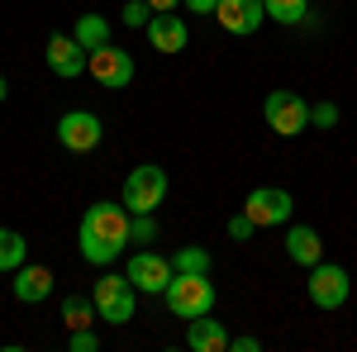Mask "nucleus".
<instances>
[{
  "instance_id": "1",
  "label": "nucleus",
  "mask_w": 357,
  "mask_h": 352,
  "mask_svg": "<svg viewBox=\"0 0 357 352\" xmlns=\"http://www.w3.org/2000/svg\"><path fill=\"white\" fill-rule=\"evenodd\" d=\"M82 257L96 262V267H110L114 257L129 247V210L124 205H110V200H96L91 210L82 215Z\"/></svg>"
},
{
  "instance_id": "2",
  "label": "nucleus",
  "mask_w": 357,
  "mask_h": 352,
  "mask_svg": "<svg viewBox=\"0 0 357 352\" xmlns=\"http://www.w3.org/2000/svg\"><path fill=\"white\" fill-rule=\"evenodd\" d=\"M167 309L176 319H200L215 309V286H210V271H176L167 281Z\"/></svg>"
},
{
  "instance_id": "3",
  "label": "nucleus",
  "mask_w": 357,
  "mask_h": 352,
  "mask_svg": "<svg viewBox=\"0 0 357 352\" xmlns=\"http://www.w3.org/2000/svg\"><path fill=\"white\" fill-rule=\"evenodd\" d=\"M91 300H96V309H100L105 324H129L134 309H138V286L129 281V271H124V276H119V271H105V276L96 281Z\"/></svg>"
},
{
  "instance_id": "4",
  "label": "nucleus",
  "mask_w": 357,
  "mask_h": 352,
  "mask_svg": "<svg viewBox=\"0 0 357 352\" xmlns=\"http://www.w3.org/2000/svg\"><path fill=\"white\" fill-rule=\"evenodd\" d=\"M162 200H167V171L158 162L134 167L129 181H124V205H129V215H153Z\"/></svg>"
},
{
  "instance_id": "5",
  "label": "nucleus",
  "mask_w": 357,
  "mask_h": 352,
  "mask_svg": "<svg viewBox=\"0 0 357 352\" xmlns=\"http://www.w3.org/2000/svg\"><path fill=\"white\" fill-rule=\"evenodd\" d=\"M262 119L281 138H296V134L310 129V105H305V95H296V91H272L262 100Z\"/></svg>"
},
{
  "instance_id": "6",
  "label": "nucleus",
  "mask_w": 357,
  "mask_h": 352,
  "mask_svg": "<svg viewBox=\"0 0 357 352\" xmlns=\"http://www.w3.org/2000/svg\"><path fill=\"white\" fill-rule=\"evenodd\" d=\"M291 210H296V200H291V190H281V186H257V190H248V200H243V215L257 229H281L291 219Z\"/></svg>"
},
{
  "instance_id": "7",
  "label": "nucleus",
  "mask_w": 357,
  "mask_h": 352,
  "mask_svg": "<svg viewBox=\"0 0 357 352\" xmlns=\"http://www.w3.org/2000/svg\"><path fill=\"white\" fill-rule=\"evenodd\" d=\"M305 291H310V300H314L319 309H338V305H348L353 281H348V271L333 267V262H314V267H310V281H305Z\"/></svg>"
},
{
  "instance_id": "8",
  "label": "nucleus",
  "mask_w": 357,
  "mask_h": 352,
  "mask_svg": "<svg viewBox=\"0 0 357 352\" xmlns=\"http://www.w3.org/2000/svg\"><path fill=\"white\" fill-rule=\"evenodd\" d=\"M100 138H105V124H100L91 109H72V114L57 119V143H62L67 153H96Z\"/></svg>"
},
{
  "instance_id": "9",
  "label": "nucleus",
  "mask_w": 357,
  "mask_h": 352,
  "mask_svg": "<svg viewBox=\"0 0 357 352\" xmlns=\"http://www.w3.org/2000/svg\"><path fill=\"white\" fill-rule=\"evenodd\" d=\"M91 77L105 86V91H124V86L134 82V57H129V48H114V43L96 48L91 53Z\"/></svg>"
},
{
  "instance_id": "10",
  "label": "nucleus",
  "mask_w": 357,
  "mask_h": 352,
  "mask_svg": "<svg viewBox=\"0 0 357 352\" xmlns=\"http://www.w3.org/2000/svg\"><path fill=\"white\" fill-rule=\"evenodd\" d=\"M176 276V267L167 262V257H158V252H134L129 257V281L138 286V296H167V281Z\"/></svg>"
},
{
  "instance_id": "11",
  "label": "nucleus",
  "mask_w": 357,
  "mask_h": 352,
  "mask_svg": "<svg viewBox=\"0 0 357 352\" xmlns=\"http://www.w3.org/2000/svg\"><path fill=\"white\" fill-rule=\"evenodd\" d=\"M48 67H53V77H62V82H77L86 67H91V53L77 43V33H53L48 38Z\"/></svg>"
},
{
  "instance_id": "12",
  "label": "nucleus",
  "mask_w": 357,
  "mask_h": 352,
  "mask_svg": "<svg viewBox=\"0 0 357 352\" xmlns=\"http://www.w3.org/2000/svg\"><path fill=\"white\" fill-rule=\"evenodd\" d=\"M148 43H153V53H186V43H191V29H186V20L176 15V10H162V15H153L148 20Z\"/></svg>"
},
{
  "instance_id": "13",
  "label": "nucleus",
  "mask_w": 357,
  "mask_h": 352,
  "mask_svg": "<svg viewBox=\"0 0 357 352\" xmlns=\"http://www.w3.org/2000/svg\"><path fill=\"white\" fill-rule=\"evenodd\" d=\"M215 20H220L229 33L248 38V33H257V29L267 24V5H262V0H220V5H215Z\"/></svg>"
},
{
  "instance_id": "14",
  "label": "nucleus",
  "mask_w": 357,
  "mask_h": 352,
  "mask_svg": "<svg viewBox=\"0 0 357 352\" xmlns=\"http://www.w3.org/2000/svg\"><path fill=\"white\" fill-rule=\"evenodd\" d=\"M53 296V271L48 267H20L15 271V300L20 305H38V300H48Z\"/></svg>"
},
{
  "instance_id": "15",
  "label": "nucleus",
  "mask_w": 357,
  "mask_h": 352,
  "mask_svg": "<svg viewBox=\"0 0 357 352\" xmlns=\"http://www.w3.org/2000/svg\"><path fill=\"white\" fill-rule=\"evenodd\" d=\"M286 252H291V262H301V267H314V262H324V238L314 234V229H286Z\"/></svg>"
},
{
  "instance_id": "16",
  "label": "nucleus",
  "mask_w": 357,
  "mask_h": 352,
  "mask_svg": "<svg viewBox=\"0 0 357 352\" xmlns=\"http://www.w3.org/2000/svg\"><path fill=\"white\" fill-rule=\"evenodd\" d=\"M186 348H191V352H224V348H229V333H224V324H220V319L200 314V319H191Z\"/></svg>"
},
{
  "instance_id": "17",
  "label": "nucleus",
  "mask_w": 357,
  "mask_h": 352,
  "mask_svg": "<svg viewBox=\"0 0 357 352\" xmlns=\"http://www.w3.org/2000/svg\"><path fill=\"white\" fill-rule=\"evenodd\" d=\"M72 33H77V43H82L86 53H96V48H105V43H110V24H105L100 15H82Z\"/></svg>"
},
{
  "instance_id": "18",
  "label": "nucleus",
  "mask_w": 357,
  "mask_h": 352,
  "mask_svg": "<svg viewBox=\"0 0 357 352\" xmlns=\"http://www.w3.org/2000/svg\"><path fill=\"white\" fill-rule=\"evenodd\" d=\"M91 319H100L96 300H86V296H67L62 300V324L67 328H91Z\"/></svg>"
},
{
  "instance_id": "19",
  "label": "nucleus",
  "mask_w": 357,
  "mask_h": 352,
  "mask_svg": "<svg viewBox=\"0 0 357 352\" xmlns=\"http://www.w3.org/2000/svg\"><path fill=\"white\" fill-rule=\"evenodd\" d=\"M24 252H29V243L15 229H0V271H20L24 267Z\"/></svg>"
},
{
  "instance_id": "20",
  "label": "nucleus",
  "mask_w": 357,
  "mask_h": 352,
  "mask_svg": "<svg viewBox=\"0 0 357 352\" xmlns=\"http://www.w3.org/2000/svg\"><path fill=\"white\" fill-rule=\"evenodd\" d=\"M267 5V20L276 24H305V15H310V0H262Z\"/></svg>"
},
{
  "instance_id": "21",
  "label": "nucleus",
  "mask_w": 357,
  "mask_h": 352,
  "mask_svg": "<svg viewBox=\"0 0 357 352\" xmlns=\"http://www.w3.org/2000/svg\"><path fill=\"white\" fill-rule=\"evenodd\" d=\"M172 267L176 271H210V252L205 247H176L172 252Z\"/></svg>"
},
{
  "instance_id": "22",
  "label": "nucleus",
  "mask_w": 357,
  "mask_h": 352,
  "mask_svg": "<svg viewBox=\"0 0 357 352\" xmlns=\"http://www.w3.org/2000/svg\"><path fill=\"white\" fill-rule=\"evenodd\" d=\"M153 15H158V10H153L148 0H124V15H119V20H124L129 29H148V20H153Z\"/></svg>"
},
{
  "instance_id": "23",
  "label": "nucleus",
  "mask_w": 357,
  "mask_h": 352,
  "mask_svg": "<svg viewBox=\"0 0 357 352\" xmlns=\"http://www.w3.org/2000/svg\"><path fill=\"white\" fill-rule=\"evenodd\" d=\"M158 238V219L153 215H129V243H153Z\"/></svg>"
},
{
  "instance_id": "24",
  "label": "nucleus",
  "mask_w": 357,
  "mask_h": 352,
  "mask_svg": "<svg viewBox=\"0 0 357 352\" xmlns=\"http://www.w3.org/2000/svg\"><path fill=\"white\" fill-rule=\"evenodd\" d=\"M310 124H314V129H333V124H338V105H329V100L310 105Z\"/></svg>"
},
{
  "instance_id": "25",
  "label": "nucleus",
  "mask_w": 357,
  "mask_h": 352,
  "mask_svg": "<svg viewBox=\"0 0 357 352\" xmlns=\"http://www.w3.org/2000/svg\"><path fill=\"white\" fill-rule=\"evenodd\" d=\"M67 348H72V352H96V348H100V338H96L91 328H72V338H67Z\"/></svg>"
},
{
  "instance_id": "26",
  "label": "nucleus",
  "mask_w": 357,
  "mask_h": 352,
  "mask_svg": "<svg viewBox=\"0 0 357 352\" xmlns=\"http://www.w3.org/2000/svg\"><path fill=\"white\" fill-rule=\"evenodd\" d=\"M252 234H257V224H252L248 215H234V219H229V238H238V243H248Z\"/></svg>"
},
{
  "instance_id": "27",
  "label": "nucleus",
  "mask_w": 357,
  "mask_h": 352,
  "mask_svg": "<svg viewBox=\"0 0 357 352\" xmlns=\"http://www.w3.org/2000/svg\"><path fill=\"white\" fill-rule=\"evenodd\" d=\"M257 348H262V343L248 338V333H243V338H229V352H257Z\"/></svg>"
},
{
  "instance_id": "28",
  "label": "nucleus",
  "mask_w": 357,
  "mask_h": 352,
  "mask_svg": "<svg viewBox=\"0 0 357 352\" xmlns=\"http://www.w3.org/2000/svg\"><path fill=\"white\" fill-rule=\"evenodd\" d=\"M181 5H186L191 15H215V5H220V0H181Z\"/></svg>"
},
{
  "instance_id": "29",
  "label": "nucleus",
  "mask_w": 357,
  "mask_h": 352,
  "mask_svg": "<svg viewBox=\"0 0 357 352\" xmlns=\"http://www.w3.org/2000/svg\"><path fill=\"white\" fill-rule=\"evenodd\" d=\"M148 5H153V10H158V15H162V10H176V5H181V0H148Z\"/></svg>"
},
{
  "instance_id": "30",
  "label": "nucleus",
  "mask_w": 357,
  "mask_h": 352,
  "mask_svg": "<svg viewBox=\"0 0 357 352\" xmlns=\"http://www.w3.org/2000/svg\"><path fill=\"white\" fill-rule=\"evenodd\" d=\"M5 91H10V86H5V77H0V100H5Z\"/></svg>"
}]
</instances>
